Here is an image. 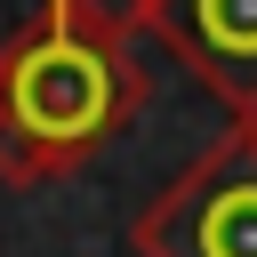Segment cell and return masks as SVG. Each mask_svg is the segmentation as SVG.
I'll list each match as a JSON object with an SVG mask.
<instances>
[{
    "instance_id": "3",
    "label": "cell",
    "mask_w": 257,
    "mask_h": 257,
    "mask_svg": "<svg viewBox=\"0 0 257 257\" xmlns=\"http://www.w3.org/2000/svg\"><path fill=\"white\" fill-rule=\"evenodd\" d=\"M153 32L233 120H257V0H161Z\"/></svg>"
},
{
    "instance_id": "5",
    "label": "cell",
    "mask_w": 257,
    "mask_h": 257,
    "mask_svg": "<svg viewBox=\"0 0 257 257\" xmlns=\"http://www.w3.org/2000/svg\"><path fill=\"white\" fill-rule=\"evenodd\" d=\"M241 128H249V137H257V120H241Z\"/></svg>"
},
{
    "instance_id": "1",
    "label": "cell",
    "mask_w": 257,
    "mask_h": 257,
    "mask_svg": "<svg viewBox=\"0 0 257 257\" xmlns=\"http://www.w3.org/2000/svg\"><path fill=\"white\" fill-rule=\"evenodd\" d=\"M145 104V64L128 40L80 32L56 8L24 24L0 48V177L8 185H48L96 161Z\"/></svg>"
},
{
    "instance_id": "2",
    "label": "cell",
    "mask_w": 257,
    "mask_h": 257,
    "mask_svg": "<svg viewBox=\"0 0 257 257\" xmlns=\"http://www.w3.org/2000/svg\"><path fill=\"white\" fill-rule=\"evenodd\" d=\"M137 257H257V137L241 120L137 209Z\"/></svg>"
},
{
    "instance_id": "4",
    "label": "cell",
    "mask_w": 257,
    "mask_h": 257,
    "mask_svg": "<svg viewBox=\"0 0 257 257\" xmlns=\"http://www.w3.org/2000/svg\"><path fill=\"white\" fill-rule=\"evenodd\" d=\"M48 8L80 32H104V40H137L145 24H161V0H48Z\"/></svg>"
}]
</instances>
